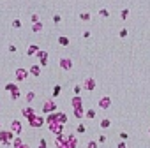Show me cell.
Segmentation results:
<instances>
[{"label": "cell", "instance_id": "obj_21", "mask_svg": "<svg viewBox=\"0 0 150 148\" xmlns=\"http://www.w3.org/2000/svg\"><path fill=\"white\" fill-rule=\"evenodd\" d=\"M85 116H87V118H94V116H95V111H94V109H88V111L85 113Z\"/></svg>", "mask_w": 150, "mask_h": 148}, {"label": "cell", "instance_id": "obj_24", "mask_svg": "<svg viewBox=\"0 0 150 148\" xmlns=\"http://www.w3.org/2000/svg\"><path fill=\"white\" fill-rule=\"evenodd\" d=\"M87 148H97V143H95V141H88Z\"/></svg>", "mask_w": 150, "mask_h": 148}, {"label": "cell", "instance_id": "obj_18", "mask_svg": "<svg viewBox=\"0 0 150 148\" xmlns=\"http://www.w3.org/2000/svg\"><path fill=\"white\" fill-rule=\"evenodd\" d=\"M109 125H111V122H109L108 118H103V120H101V127H103V129H108Z\"/></svg>", "mask_w": 150, "mask_h": 148}, {"label": "cell", "instance_id": "obj_20", "mask_svg": "<svg viewBox=\"0 0 150 148\" xmlns=\"http://www.w3.org/2000/svg\"><path fill=\"white\" fill-rule=\"evenodd\" d=\"M32 30H34V32H41V30H43V25H41V23H39V21H37V23H34Z\"/></svg>", "mask_w": 150, "mask_h": 148}, {"label": "cell", "instance_id": "obj_22", "mask_svg": "<svg viewBox=\"0 0 150 148\" xmlns=\"http://www.w3.org/2000/svg\"><path fill=\"white\" fill-rule=\"evenodd\" d=\"M34 97H35V93H34V92H28V93H27V101H28V102H32Z\"/></svg>", "mask_w": 150, "mask_h": 148}, {"label": "cell", "instance_id": "obj_25", "mask_svg": "<svg viewBox=\"0 0 150 148\" xmlns=\"http://www.w3.org/2000/svg\"><path fill=\"white\" fill-rule=\"evenodd\" d=\"M79 92H81V87H79V85H76V87H74V93L79 95Z\"/></svg>", "mask_w": 150, "mask_h": 148}, {"label": "cell", "instance_id": "obj_17", "mask_svg": "<svg viewBox=\"0 0 150 148\" xmlns=\"http://www.w3.org/2000/svg\"><path fill=\"white\" fill-rule=\"evenodd\" d=\"M5 90H7V92H16L18 87H16L14 83H9V85H5Z\"/></svg>", "mask_w": 150, "mask_h": 148}, {"label": "cell", "instance_id": "obj_3", "mask_svg": "<svg viewBox=\"0 0 150 148\" xmlns=\"http://www.w3.org/2000/svg\"><path fill=\"white\" fill-rule=\"evenodd\" d=\"M11 139H13V131H0V143L4 146H9Z\"/></svg>", "mask_w": 150, "mask_h": 148}, {"label": "cell", "instance_id": "obj_1", "mask_svg": "<svg viewBox=\"0 0 150 148\" xmlns=\"http://www.w3.org/2000/svg\"><path fill=\"white\" fill-rule=\"evenodd\" d=\"M76 137L71 134V136H67V137H64V136H60V137H57V146L58 148H76Z\"/></svg>", "mask_w": 150, "mask_h": 148}, {"label": "cell", "instance_id": "obj_11", "mask_svg": "<svg viewBox=\"0 0 150 148\" xmlns=\"http://www.w3.org/2000/svg\"><path fill=\"white\" fill-rule=\"evenodd\" d=\"M35 57H39V58H41V63H43V65H46V63H48V57H46V51H39Z\"/></svg>", "mask_w": 150, "mask_h": 148}, {"label": "cell", "instance_id": "obj_34", "mask_svg": "<svg viewBox=\"0 0 150 148\" xmlns=\"http://www.w3.org/2000/svg\"><path fill=\"white\" fill-rule=\"evenodd\" d=\"M88 18H90V14H87V13H85V14H81V19H88Z\"/></svg>", "mask_w": 150, "mask_h": 148}, {"label": "cell", "instance_id": "obj_19", "mask_svg": "<svg viewBox=\"0 0 150 148\" xmlns=\"http://www.w3.org/2000/svg\"><path fill=\"white\" fill-rule=\"evenodd\" d=\"M58 42H60V44H62V46H69V39L67 37H58Z\"/></svg>", "mask_w": 150, "mask_h": 148}, {"label": "cell", "instance_id": "obj_37", "mask_svg": "<svg viewBox=\"0 0 150 148\" xmlns=\"http://www.w3.org/2000/svg\"><path fill=\"white\" fill-rule=\"evenodd\" d=\"M0 125H2V122H0Z\"/></svg>", "mask_w": 150, "mask_h": 148}, {"label": "cell", "instance_id": "obj_16", "mask_svg": "<svg viewBox=\"0 0 150 148\" xmlns=\"http://www.w3.org/2000/svg\"><path fill=\"white\" fill-rule=\"evenodd\" d=\"M23 115L27 116V118H32V116H34L35 113H34V109H32V108H27V109L23 111Z\"/></svg>", "mask_w": 150, "mask_h": 148}, {"label": "cell", "instance_id": "obj_36", "mask_svg": "<svg viewBox=\"0 0 150 148\" xmlns=\"http://www.w3.org/2000/svg\"><path fill=\"white\" fill-rule=\"evenodd\" d=\"M118 148H125V145L124 143H118Z\"/></svg>", "mask_w": 150, "mask_h": 148}, {"label": "cell", "instance_id": "obj_4", "mask_svg": "<svg viewBox=\"0 0 150 148\" xmlns=\"http://www.w3.org/2000/svg\"><path fill=\"white\" fill-rule=\"evenodd\" d=\"M55 109H57V106H55L53 101H46L44 106H43V111L44 113H55Z\"/></svg>", "mask_w": 150, "mask_h": 148}, {"label": "cell", "instance_id": "obj_12", "mask_svg": "<svg viewBox=\"0 0 150 148\" xmlns=\"http://www.w3.org/2000/svg\"><path fill=\"white\" fill-rule=\"evenodd\" d=\"M37 53H39V48H37L35 44H32V46H28V53H27L28 57H32V55H37Z\"/></svg>", "mask_w": 150, "mask_h": 148}, {"label": "cell", "instance_id": "obj_32", "mask_svg": "<svg viewBox=\"0 0 150 148\" xmlns=\"http://www.w3.org/2000/svg\"><path fill=\"white\" fill-rule=\"evenodd\" d=\"M39 148H46V141H44V139H41V145H39Z\"/></svg>", "mask_w": 150, "mask_h": 148}, {"label": "cell", "instance_id": "obj_28", "mask_svg": "<svg viewBox=\"0 0 150 148\" xmlns=\"http://www.w3.org/2000/svg\"><path fill=\"white\" fill-rule=\"evenodd\" d=\"M127 14H129V11H127V9H124V11H122V18L125 19V18H127Z\"/></svg>", "mask_w": 150, "mask_h": 148}, {"label": "cell", "instance_id": "obj_26", "mask_svg": "<svg viewBox=\"0 0 150 148\" xmlns=\"http://www.w3.org/2000/svg\"><path fill=\"white\" fill-rule=\"evenodd\" d=\"M11 97H13V99H18V97H19V90H16V92H13V95H11Z\"/></svg>", "mask_w": 150, "mask_h": 148}, {"label": "cell", "instance_id": "obj_23", "mask_svg": "<svg viewBox=\"0 0 150 148\" xmlns=\"http://www.w3.org/2000/svg\"><path fill=\"white\" fill-rule=\"evenodd\" d=\"M13 27H14V28H19V27H21V21H19V19H14V21H13Z\"/></svg>", "mask_w": 150, "mask_h": 148}, {"label": "cell", "instance_id": "obj_6", "mask_svg": "<svg viewBox=\"0 0 150 148\" xmlns=\"http://www.w3.org/2000/svg\"><path fill=\"white\" fill-rule=\"evenodd\" d=\"M14 76H16V79H18V81H25V79H27V76H28V72H27L25 69H16Z\"/></svg>", "mask_w": 150, "mask_h": 148}, {"label": "cell", "instance_id": "obj_9", "mask_svg": "<svg viewBox=\"0 0 150 148\" xmlns=\"http://www.w3.org/2000/svg\"><path fill=\"white\" fill-rule=\"evenodd\" d=\"M83 87H85V90H94L95 88V81L92 79V78H88V79H85V83H83Z\"/></svg>", "mask_w": 150, "mask_h": 148}, {"label": "cell", "instance_id": "obj_27", "mask_svg": "<svg viewBox=\"0 0 150 148\" xmlns=\"http://www.w3.org/2000/svg\"><path fill=\"white\" fill-rule=\"evenodd\" d=\"M101 16H109V13H108L106 9H101Z\"/></svg>", "mask_w": 150, "mask_h": 148}, {"label": "cell", "instance_id": "obj_14", "mask_svg": "<svg viewBox=\"0 0 150 148\" xmlns=\"http://www.w3.org/2000/svg\"><path fill=\"white\" fill-rule=\"evenodd\" d=\"M30 74H32V76H39V74H41V67H39V65H32V67H30Z\"/></svg>", "mask_w": 150, "mask_h": 148}, {"label": "cell", "instance_id": "obj_31", "mask_svg": "<svg viewBox=\"0 0 150 148\" xmlns=\"http://www.w3.org/2000/svg\"><path fill=\"white\" fill-rule=\"evenodd\" d=\"M32 21H34V23H37V21H39V18H37V14H32Z\"/></svg>", "mask_w": 150, "mask_h": 148}, {"label": "cell", "instance_id": "obj_7", "mask_svg": "<svg viewBox=\"0 0 150 148\" xmlns=\"http://www.w3.org/2000/svg\"><path fill=\"white\" fill-rule=\"evenodd\" d=\"M28 122H30V125H32V127H41L43 125V118H41V116H32V118H28Z\"/></svg>", "mask_w": 150, "mask_h": 148}, {"label": "cell", "instance_id": "obj_33", "mask_svg": "<svg viewBox=\"0 0 150 148\" xmlns=\"http://www.w3.org/2000/svg\"><path fill=\"white\" fill-rule=\"evenodd\" d=\"M125 35H127V30H125V28H124V30H122V32H120V37H125Z\"/></svg>", "mask_w": 150, "mask_h": 148}, {"label": "cell", "instance_id": "obj_13", "mask_svg": "<svg viewBox=\"0 0 150 148\" xmlns=\"http://www.w3.org/2000/svg\"><path fill=\"white\" fill-rule=\"evenodd\" d=\"M57 122H58V123H62V125H64V123L67 122V116H65L64 113H57Z\"/></svg>", "mask_w": 150, "mask_h": 148}, {"label": "cell", "instance_id": "obj_30", "mask_svg": "<svg viewBox=\"0 0 150 148\" xmlns=\"http://www.w3.org/2000/svg\"><path fill=\"white\" fill-rule=\"evenodd\" d=\"M99 143H106V136H99Z\"/></svg>", "mask_w": 150, "mask_h": 148}, {"label": "cell", "instance_id": "obj_15", "mask_svg": "<svg viewBox=\"0 0 150 148\" xmlns=\"http://www.w3.org/2000/svg\"><path fill=\"white\" fill-rule=\"evenodd\" d=\"M14 148H28V145L21 143V139H19V137H16V139H14Z\"/></svg>", "mask_w": 150, "mask_h": 148}, {"label": "cell", "instance_id": "obj_2", "mask_svg": "<svg viewBox=\"0 0 150 148\" xmlns=\"http://www.w3.org/2000/svg\"><path fill=\"white\" fill-rule=\"evenodd\" d=\"M71 104H73V108H74V116H76V118H83L81 97H79V95H74V97H73V101H71Z\"/></svg>", "mask_w": 150, "mask_h": 148}, {"label": "cell", "instance_id": "obj_8", "mask_svg": "<svg viewBox=\"0 0 150 148\" xmlns=\"http://www.w3.org/2000/svg\"><path fill=\"white\" fill-rule=\"evenodd\" d=\"M60 67L65 69V71H69V69L73 67V62L69 60V58H60Z\"/></svg>", "mask_w": 150, "mask_h": 148}, {"label": "cell", "instance_id": "obj_29", "mask_svg": "<svg viewBox=\"0 0 150 148\" xmlns=\"http://www.w3.org/2000/svg\"><path fill=\"white\" fill-rule=\"evenodd\" d=\"M78 132H85V125H78Z\"/></svg>", "mask_w": 150, "mask_h": 148}, {"label": "cell", "instance_id": "obj_10", "mask_svg": "<svg viewBox=\"0 0 150 148\" xmlns=\"http://www.w3.org/2000/svg\"><path fill=\"white\" fill-rule=\"evenodd\" d=\"M11 127H13V132L14 134H21V122H19V120H14Z\"/></svg>", "mask_w": 150, "mask_h": 148}, {"label": "cell", "instance_id": "obj_5", "mask_svg": "<svg viewBox=\"0 0 150 148\" xmlns=\"http://www.w3.org/2000/svg\"><path fill=\"white\" fill-rule=\"evenodd\" d=\"M109 106H111V99H109L108 95L101 97V101H99V108H101V109H108Z\"/></svg>", "mask_w": 150, "mask_h": 148}, {"label": "cell", "instance_id": "obj_35", "mask_svg": "<svg viewBox=\"0 0 150 148\" xmlns=\"http://www.w3.org/2000/svg\"><path fill=\"white\" fill-rule=\"evenodd\" d=\"M58 92H60V87H55V92H53V95H58Z\"/></svg>", "mask_w": 150, "mask_h": 148}]
</instances>
